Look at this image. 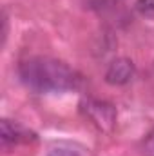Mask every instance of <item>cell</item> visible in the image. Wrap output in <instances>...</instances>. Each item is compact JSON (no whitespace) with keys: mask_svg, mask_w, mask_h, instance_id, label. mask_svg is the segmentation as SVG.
<instances>
[{"mask_svg":"<svg viewBox=\"0 0 154 156\" xmlns=\"http://www.w3.org/2000/svg\"><path fill=\"white\" fill-rule=\"evenodd\" d=\"M18 76L26 87L40 94H62L76 89L80 76L67 64L47 58L33 56L18 66Z\"/></svg>","mask_w":154,"mask_h":156,"instance_id":"obj_1","label":"cell"},{"mask_svg":"<svg viewBox=\"0 0 154 156\" xmlns=\"http://www.w3.org/2000/svg\"><path fill=\"white\" fill-rule=\"evenodd\" d=\"M82 111L89 118L100 131L111 133L116 125V109L114 105L102 102V100H93L87 98L82 102Z\"/></svg>","mask_w":154,"mask_h":156,"instance_id":"obj_2","label":"cell"},{"mask_svg":"<svg viewBox=\"0 0 154 156\" xmlns=\"http://www.w3.org/2000/svg\"><path fill=\"white\" fill-rule=\"evenodd\" d=\"M136 75V67L129 58H116L105 71V82L109 85H127Z\"/></svg>","mask_w":154,"mask_h":156,"instance_id":"obj_3","label":"cell"},{"mask_svg":"<svg viewBox=\"0 0 154 156\" xmlns=\"http://www.w3.org/2000/svg\"><path fill=\"white\" fill-rule=\"evenodd\" d=\"M0 133H2V142L4 144H22V142H31L35 140V134L24 129L20 123L11 122V120H2L0 122Z\"/></svg>","mask_w":154,"mask_h":156,"instance_id":"obj_4","label":"cell"},{"mask_svg":"<svg viewBox=\"0 0 154 156\" xmlns=\"http://www.w3.org/2000/svg\"><path fill=\"white\" fill-rule=\"evenodd\" d=\"M47 156H83V153L69 142H58L49 147Z\"/></svg>","mask_w":154,"mask_h":156,"instance_id":"obj_5","label":"cell"},{"mask_svg":"<svg viewBox=\"0 0 154 156\" xmlns=\"http://www.w3.org/2000/svg\"><path fill=\"white\" fill-rule=\"evenodd\" d=\"M134 7L142 16L154 20V0H136Z\"/></svg>","mask_w":154,"mask_h":156,"instance_id":"obj_6","label":"cell"},{"mask_svg":"<svg viewBox=\"0 0 154 156\" xmlns=\"http://www.w3.org/2000/svg\"><path fill=\"white\" fill-rule=\"evenodd\" d=\"M142 151L145 156H154V129L145 136V140L142 142Z\"/></svg>","mask_w":154,"mask_h":156,"instance_id":"obj_7","label":"cell"},{"mask_svg":"<svg viewBox=\"0 0 154 156\" xmlns=\"http://www.w3.org/2000/svg\"><path fill=\"white\" fill-rule=\"evenodd\" d=\"M5 38H7V16L4 13V16H2V45L5 44Z\"/></svg>","mask_w":154,"mask_h":156,"instance_id":"obj_8","label":"cell"}]
</instances>
